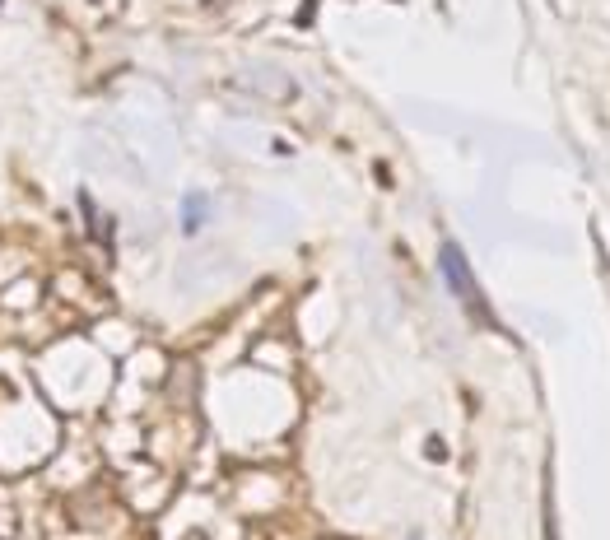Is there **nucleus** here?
<instances>
[{
  "label": "nucleus",
  "mask_w": 610,
  "mask_h": 540,
  "mask_svg": "<svg viewBox=\"0 0 610 540\" xmlns=\"http://www.w3.org/2000/svg\"><path fill=\"white\" fill-rule=\"evenodd\" d=\"M443 275H448V289L466 303V312L471 317H480V322H489V308H485V298H480V289H475L471 280V266H466V257H461L457 247H443Z\"/></svg>",
  "instance_id": "obj_1"
}]
</instances>
